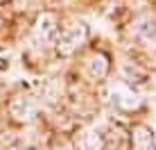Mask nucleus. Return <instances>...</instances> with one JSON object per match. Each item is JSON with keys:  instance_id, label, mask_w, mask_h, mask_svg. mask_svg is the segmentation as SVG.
Returning <instances> with one entry per match:
<instances>
[{"instance_id": "f257e3e1", "label": "nucleus", "mask_w": 156, "mask_h": 150, "mask_svg": "<svg viewBox=\"0 0 156 150\" xmlns=\"http://www.w3.org/2000/svg\"><path fill=\"white\" fill-rule=\"evenodd\" d=\"M86 39H88V28L84 23H73L68 28L59 30L52 43H55V50L59 57H73L86 43Z\"/></svg>"}, {"instance_id": "f03ea898", "label": "nucleus", "mask_w": 156, "mask_h": 150, "mask_svg": "<svg viewBox=\"0 0 156 150\" xmlns=\"http://www.w3.org/2000/svg\"><path fill=\"white\" fill-rule=\"evenodd\" d=\"M57 32H59V16L55 12H43L36 16L34 25H32V39H34V43L45 46L55 41Z\"/></svg>"}, {"instance_id": "7ed1b4c3", "label": "nucleus", "mask_w": 156, "mask_h": 150, "mask_svg": "<svg viewBox=\"0 0 156 150\" xmlns=\"http://www.w3.org/2000/svg\"><path fill=\"white\" fill-rule=\"evenodd\" d=\"M9 114L16 123H30L36 116V103L30 96H16L9 103Z\"/></svg>"}, {"instance_id": "20e7f679", "label": "nucleus", "mask_w": 156, "mask_h": 150, "mask_svg": "<svg viewBox=\"0 0 156 150\" xmlns=\"http://www.w3.org/2000/svg\"><path fill=\"white\" fill-rule=\"evenodd\" d=\"M131 150H154V134L149 127L136 125L131 130Z\"/></svg>"}, {"instance_id": "39448f33", "label": "nucleus", "mask_w": 156, "mask_h": 150, "mask_svg": "<svg viewBox=\"0 0 156 150\" xmlns=\"http://www.w3.org/2000/svg\"><path fill=\"white\" fill-rule=\"evenodd\" d=\"M86 68L90 71L93 77L102 80L109 73V59H106V55H102V52H93V55L88 57V62H86Z\"/></svg>"}, {"instance_id": "423d86ee", "label": "nucleus", "mask_w": 156, "mask_h": 150, "mask_svg": "<svg viewBox=\"0 0 156 150\" xmlns=\"http://www.w3.org/2000/svg\"><path fill=\"white\" fill-rule=\"evenodd\" d=\"M77 150H104L102 137H100V134H95V132H86V134L79 139Z\"/></svg>"}, {"instance_id": "0eeeda50", "label": "nucleus", "mask_w": 156, "mask_h": 150, "mask_svg": "<svg viewBox=\"0 0 156 150\" xmlns=\"http://www.w3.org/2000/svg\"><path fill=\"white\" fill-rule=\"evenodd\" d=\"M2 32H5V18L0 16V34H2Z\"/></svg>"}, {"instance_id": "6e6552de", "label": "nucleus", "mask_w": 156, "mask_h": 150, "mask_svg": "<svg viewBox=\"0 0 156 150\" xmlns=\"http://www.w3.org/2000/svg\"><path fill=\"white\" fill-rule=\"evenodd\" d=\"M9 2V0H0V5H7Z\"/></svg>"}]
</instances>
